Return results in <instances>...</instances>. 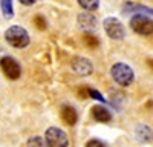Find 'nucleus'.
I'll return each mask as SVG.
<instances>
[{"instance_id": "nucleus-1", "label": "nucleus", "mask_w": 153, "mask_h": 147, "mask_svg": "<svg viewBox=\"0 0 153 147\" xmlns=\"http://www.w3.org/2000/svg\"><path fill=\"white\" fill-rule=\"evenodd\" d=\"M5 40L16 49H23L29 45V34L22 26H11L5 32Z\"/></svg>"}, {"instance_id": "nucleus-2", "label": "nucleus", "mask_w": 153, "mask_h": 147, "mask_svg": "<svg viewBox=\"0 0 153 147\" xmlns=\"http://www.w3.org/2000/svg\"><path fill=\"white\" fill-rule=\"evenodd\" d=\"M110 75L113 78V81L120 84V86H130L135 80L133 71L130 66H127L126 63H117L113 65L110 69Z\"/></svg>"}, {"instance_id": "nucleus-3", "label": "nucleus", "mask_w": 153, "mask_h": 147, "mask_svg": "<svg viewBox=\"0 0 153 147\" xmlns=\"http://www.w3.org/2000/svg\"><path fill=\"white\" fill-rule=\"evenodd\" d=\"M45 141L51 147H66L69 144L66 133L58 127H49L45 132Z\"/></svg>"}, {"instance_id": "nucleus-4", "label": "nucleus", "mask_w": 153, "mask_h": 147, "mask_svg": "<svg viewBox=\"0 0 153 147\" xmlns=\"http://www.w3.org/2000/svg\"><path fill=\"white\" fill-rule=\"evenodd\" d=\"M0 69L5 74V77L9 80H19L22 75V68L17 63V60L12 57H2L0 58Z\"/></svg>"}, {"instance_id": "nucleus-5", "label": "nucleus", "mask_w": 153, "mask_h": 147, "mask_svg": "<svg viewBox=\"0 0 153 147\" xmlns=\"http://www.w3.org/2000/svg\"><path fill=\"white\" fill-rule=\"evenodd\" d=\"M130 26L139 35H150V34H153V22L147 16H143V14L133 16L132 20H130Z\"/></svg>"}, {"instance_id": "nucleus-6", "label": "nucleus", "mask_w": 153, "mask_h": 147, "mask_svg": "<svg viewBox=\"0 0 153 147\" xmlns=\"http://www.w3.org/2000/svg\"><path fill=\"white\" fill-rule=\"evenodd\" d=\"M104 31L113 40H123L126 37V29L123 26V23L115 17H107L104 20Z\"/></svg>"}, {"instance_id": "nucleus-7", "label": "nucleus", "mask_w": 153, "mask_h": 147, "mask_svg": "<svg viewBox=\"0 0 153 147\" xmlns=\"http://www.w3.org/2000/svg\"><path fill=\"white\" fill-rule=\"evenodd\" d=\"M72 69L78 74V75L87 77V75H91V74H92L94 66H92V63H91L87 58H84V57H76V58H74V61H72Z\"/></svg>"}, {"instance_id": "nucleus-8", "label": "nucleus", "mask_w": 153, "mask_h": 147, "mask_svg": "<svg viewBox=\"0 0 153 147\" xmlns=\"http://www.w3.org/2000/svg\"><path fill=\"white\" fill-rule=\"evenodd\" d=\"M78 26L84 31H94L97 29V19L92 16V14H80L78 16Z\"/></svg>"}, {"instance_id": "nucleus-9", "label": "nucleus", "mask_w": 153, "mask_h": 147, "mask_svg": "<svg viewBox=\"0 0 153 147\" xmlns=\"http://www.w3.org/2000/svg\"><path fill=\"white\" fill-rule=\"evenodd\" d=\"M61 120L65 124L68 126H74L76 120H78V115H76V110L72 107V106H63L61 107Z\"/></svg>"}, {"instance_id": "nucleus-10", "label": "nucleus", "mask_w": 153, "mask_h": 147, "mask_svg": "<svg viewBox=\"0 0 153 147\" xmlns=\"http://www.w3.org/2000/svg\"><path fill=\"white\" fill-rule=\"evenodd\" d=\"M135 133H136V138H138L139 143H149L153 138V130L149 126H146V124H139L136 127Z\"/></svg>"}, {"instance_id": "nucleus-11", "label": "nucleus", "mask_w": 153, "mask_h": 147, "mask_svg": "<svg viewBox=\"0 0 153 147\" xmlns=\"http://www.w3.org/2000/svg\"><path fill=\"white\" fill-rule=\"evenodd\" d=\"M92 115H94V118H95L97 121H100V122H109V121L112 120L110 112H109L106 107H103V106H94V107H92Z\"/></svg>"}, {"instance_id": "nucleus-12", "label": "nucleus", "mask_w": 153, "mask_h": 147, "mask_svg": "<svg viewBox=\"0 0 153 147\" xmlns=\"http://www.w3.org/2000/svg\"><path fill=\"white\" fill-rule=\"evenodd\" d=\"M0 8L2 14L6 20H11L14 17V8H12V0H0Z\"/></svg>"}, {"instance_id": "nucleus-13", "label": "nucleus", "mask_w": 153, "mask_h": 147, "mask_svg": "<svg viewBox=\"0 0 153 147\" xmlns=\"http://www.w3.org/2000/svg\"><path fill=\"white\" fill-rule=\"evenodd\" d=\"M83 43H84V45H86V48H89V49H95V48H98L100 40L97 39V37H95L94 34L86 32V34L83 35Z\"/></svg>"}, {"instance_id": "nucleus-14", "label": "nucleus", "mask_w": 153, "mask_h": 147, "mask_svg": "<svg viewBox=\"0 0 153 147\" xmlns=\"http://www.w3.org/2000/svg\"><path fill=\"white\" fill-rule=\"evenodd\" d=\"M78 5L86 11H95L100 6V0H78Z\"/></svg>"}, {"instance_id": "nucleus-15", "label": "nucleus", "mask_w": 153, "mask_h": 147, "mask_svg": "<svg viewBox=\"0 0 153 147\" xmlns=\"http://www.w3.org/2000/svg\"><path fill=\"white\" fill-rule=\"evenodd\" d=\"M34 23H35V26L40 29V31L46 29V20H45L43 16H35L34 17Z\"/></svg>"}, {"instance_id": "nucleus-16", "label": "nucleus", "mask_w": 153, "mask_h": 147, "mask_svg": "<svg viewBox=\"0 0 153 147\" xmlns=\"http://www.w3.org/2000/svg\"><path fill=\"white\" fill-rule=\"evenodd\" d=\"M89 95H91L92 98H95V100L101 101V103H103V101H106V100H104V97L101 95V94H100L98 91H94V89H89Z\"/></svg>"}, {"instance_id": "nucleus-17", "label": "nucleus", "mask_w": 153, "mask_h": 147, "mask_svg": "<svg viewBox=\"0 0 153 147\" xmlns=\"http://www.w3.org/2000/svg\"><path fill=\"white\" fill-rule=\"evenodd\" d=\"M86 146L87 147H94V146H98V147H103V146H106L103 141H100V140H91V141H87L86 143Z\"/></svg>"}, {"instance_id": "nucleus-18", "label": "nucleus", "mask_w": 153, "mask_h": 147, "mask_svg": "<svg viewBox=\"0 0 153 147\" xmlns=\"http://www.w3.org/2000/svg\"><path fill=\"white\" fill-rule=\"evenodd\" d=\"M28 144H35V146H43V140H42V138H38V137H35V138H31V140L28 141Z\"/></svg>"}, {"instance_id": "nucleus-19", "label": "nucleus", "mask_w": 153, "mask_h": 147, "mask_svg": "<svg viewBox=\"0 0 153 147\" xmlns=\"http://www.w3.org/2000/svg\"><path fill=\"white\" fill-rule=\"evenodd\" d=\"M87 95H89V89H80L78 91V97L80 98H87Z\"/></svg>"}, {"instance_id": "nucleus-20", "label": "nucleus", "mask_w": 153, "mask_h": 147, "mask_svg": "<svg viewBox=\"0 0 153 147\" xmlns=\"http://www.w3.org/2000/svg\"><path fill=\"white\" fill-rule=\"evenodd\" d=\"M19 2L22 3V5H25V6H31V5H34L37 0H19Z\"/></svg>"}]
</instances>
